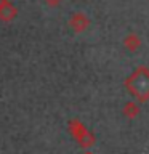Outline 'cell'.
I'll use <instances>...</instances> for the list:
<instances>
[{
  "label": "cell",
  "mask_w": 149,
  "mask_h": 154,
  "mask_svg": "<svg viewBox=\"0 0 149 154\" xmlns=\"http://www.w3.org/2000/svg\"><path fill=\"white\" fill-rule=\"evenodd\" d=\"M123 114L127 116V117H130V119H135V117H136V116L139 114V106L135 103V101H130V103L125 104Z\"/></svg>",
  "instance_id": "2"
},
{
  "label": "cell",
  "mask_w": 149,
  "mask_h": 154,
  "mask_svg": "<svg viewBox=\"0 0 149 154\" xmlns=\"http://www.w3.org/2000/svg\"><path fill=\"white\" fill-rule=\"evenodd\" d=\"M125 87L139 103L149 101V69L147 67H138L125 80Z\"/></svg>",
  "instance_id": "1"
}]
</instances>
